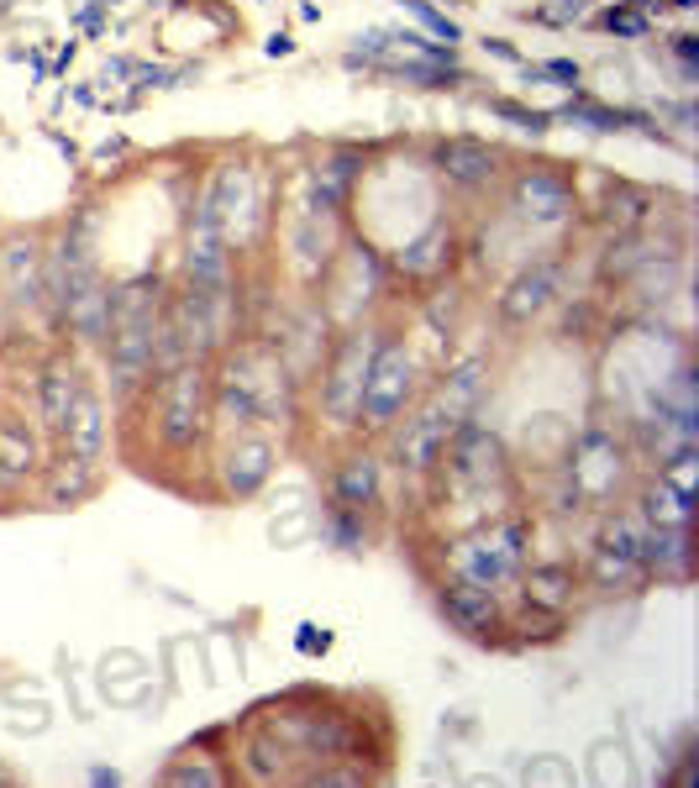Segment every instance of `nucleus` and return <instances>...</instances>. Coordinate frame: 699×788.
I'll use <instances>...</instances> for the list:
<instances>
[{
    "label": "nucleus",
    "instance_id": "obj_30",
    "mask_svg": "<svg viewBox=\"0 0 699 788\" xmlns=\"http://www.w3.org/2000/svg\"><path fill=\"white\" fill-rule=\"evenodd\" d=\"M484 48L495 53V58H516V48H510V43H500V37H495V43H484Z\"/></svg>",
    "mask_w": 699,
    "mask_h": 788
},
{
    "label": "nucleus",
    "instance_id": "obj_15",
    "mask_svg": "<svg viewBox=\"0 0 699 788\" xmlns=\"http://www.w3.org/2000/svg\"><path fill=\"white\" fill-rule=\"evenodd\" d=\"M552 295H558V268L537 263V268H526V274L510 279V289L500 295V316L510 326H526L531 316H542V310L552 305Z\"/></svg>",
    "mask_w": 699,
    "mask_h": 788
},
{
    "label": "nucleus",
    "instance_id": "obj_3",
    "mask_svg": "<svg viewBox=\"0 0 699 788\" xmlns=\"http://www.w3.org/2000/svg\"><path fill=\"white\" fill-rule=\"evenodd\" d=\"M416 394V352L400 337H379L374 358H368V379H363V400H358V426L384 431L395 426V416Z\"/></svg>",
    "mask_w": 699,
    "mask_h": 788
},
{
    "label": "nucleus",
    "instance_id": "obj_5",
    "mask_svg": "<svg viewBox=\"0 0 699 788\" xmlns=\"http://www.w3.org/2000/svg\"><path fill=\"white\" fill-rule=\"evenodd\" d=\"M505 463L510 458H505L500 437L489 426H479L474 416L452 426V437H447L442 458H437V468H447L452 489H489V484H500L505 479Z\"/></svg>",
    "mask_w": 699,
    "mask_h": 788
},
{
    "label": "nucleus",
    "instance_id": "obj_29",
    "mask_svg": "<svg viewBox=\"0 0 699 788\" xmlns=\"http://www.w3.org/2000/svg\"><path fill=\"white\" fill-rule=\"evenodd\" d=\"M542 74H552V79H573V85H579V64H568V58H552Z\"/></svg>",
    "mask_w": 699,
    "mask_h": 788
},
{
    "label": "nucleus",
    "instance_id": "obj_7",
    "mask_svg": "<svg viewBox=\"0 0 699 788\" xmlns=\"http://www.w3.org/2000/svg\"><path fill=\"white\" fill-rule=\"evenodd\" d=\"M437 610L468 641H500V631H510V610L500 589H479V584H463V578H442Z\"/></svg>",
    "mask_w": 699,
    "mask_h": 788
},
{
    "label": "nucleus",
    "instance_id": "obj_23",
    "mask_svg": "<svg viewBox=\"0 0 699 788\" xmlns=\"http://www.w3.org/2000/svg\"><path fill=\"white\" fill-rule=\"evenodd\" d=\"M442 247H452V242H447V232H442V226H431V232H426L421 242H410L405 253H400V274H416V279L437 274V268L447 263V258H442Z\"/></svg>",
    "mask_w": 699,
    "mask_h": 788
},
{
    "label": "nucleus",
    "instance_id": "obj_19",
    "mask_svg": "<svg viewBox=\"0 0 699 788\" xmlns=\"http://www.w3.org/2000/svg\"><path fill=\"white\" fill-rule=\"evenodd\" d=\"M0 468H6L16 484L43 473V447H37V437L16 416H0Z\"/></svg>",
    "mask_w": 699,
    "mask_h": 788
},
{
    "label": "nucleus",
    "instance_id": "obj_27",
    "mask_svg": "<svg viewBox=\"0 0 699 788\" xmlns=\"http://www.w3.org/2000/svg\"><path fill=\"white\" fill-rule=\"evenodd\" d=\"M495 111H500L505 121H516V127H521V132H531V137L547 132V116H542V111H521V106H505V100H500Z\"/></svg>",
    "mask_w": 699,
    "mask_h": 788
},
{
    "label": "nucleus",
    "instance_id": "obj_9",
    "mask_svg": "<svg viewBox=\"0 0 699 788\" xmlns=\"http://www.w3.org/2000/svg\"><path fill=\"white\" fill-rule=\"evenodd\" d=\"M516 589H521V605L526 610L568 615L573 599H579V589H584V578H579V568H573V563H563V557H547V563H526L521 568Z\"/></svg>",
    "mask_w": 699,
    "mask_h": 788
},
{
    "label": "nucleus",
    "instance_id": "obj_12",
    "mask_svg": "<svg viewBox=\"0 0 699 788\" xmlns=\"http://www.w3.org/2000/svg\"><path fill=\"white\" fill-rule=\"evenodd\" d=\"M642 568L657 584H684L694 573L689 526H642Z\"/></svg>",
    "mask_w": 699,
    "mask_h": 788
},
{
    "label": "nucleus",
    "instance_id": "obj_25",
    "mask_svg": "<svg viewBox=\"0 0 699 788\" xmlns=\"http://www.w3.org/2000/svg\"><path fill=\"white\" fill-rule=\"evenodd\" d=\"M657 479H663L668 489H678V494H694V447L689 442H678V452L668 463H657Z\"/></svg>",
    "mask_w": 699,
    "mask_h": 788
},
{
    "label": "nucleus",
    "instance_id": "obj_1",
    "mask_svg": "<svg viewBox=\"0 0 699 788\" xmlns=\"http://www.w3.org/2000/svg\"><path fill=\"white\" fill-rule=\"evenodd\" d=\"M526 563H531V526L521 515H495V521L442 542V573L463 578V584H479V589L505 594Z\"/></svg>",
    "mask_w": 699,
    "mask_h": 788
},
{
    "label": "nucleus",
    "instance_id": "obj_24",
    "mask_svg": "<svg viewBox=\"0 0 699 788\" xmlns=\"http://www.w3.org/2000/svg\"><path fill=\"white\" fill-rule=\"evenodd\" d=\"M563 116L568 121H584V127H594V132H621V127H631V121H642V116H626V111H610V106H589V100L568 106Z\"/></svg>",
    "mask_w": 699,
    "mask_h": 788
},
{
    "label": "nucleus",
    "instance_id": "obj_2",
    "mask_svg": "<svg viewBox=\"0 0 699 788\" xmlns=\"http://www.w3.org/2000/svg\"><path fill=\"white\" fill-rule=\"evenodd\" d=\"M594 594H636L647 584L642 568V515L610 510L589 542V568L579 573Z\"/></svg>",
    "mask_w": 699,
    "mask_h": 788
},
{
    "label": "nucleus",
    "instance_id": "obj_16",
    "mask_svg": "<svg viewBox=\"0 0 699 788\" xmlns=\"http://www.w3.org/2000/svg\"><path fill=\"white\" fill-rule=\"evenodd\" d=\"M437 169L452 184H463V190H479V184L495 179L500 158H495V148H484V142H474V137H452V142L437 148Z\"/></svg>",
    "mask_w": 699,
    "mask_h": 788
},
{
    "label": "nucleus",
    "instance_id": "obj_13",
    "mask_svg": "<svg viewBox=\"0 0 699 788\" xmlns=\"http://www.w3.org/2000/svg\"><path fill=\"white\" fill-rule=\"evenodd\" d=\"M516 211L526 221H537V226H552V221H563L573 211V184L563 174H552V169H526L516 179Z\"/></svg>",
    "mask_w": 699,
    "mask_h": 788
},
{
    "label": "nucleus",
    "instance_id": "obj_17",
    "mask_svg": "<svg viewBox=\"0 0 699 788\" xmlns=\"http://www.w3.org/2000/svg\"><path fill=\"white\" fill-rule=\"evenodd\" d=\"M85 394V373H79L69 358H58L43 368V379H37V410H43V426L58 431L64 426V416L74 410V400Z\"/></svg>",
    "mask_w": 699,
    "mask_h": 788
},
{
    "label": "nucleus",
    "instance_id": "obj_18",
    "mask_svg": "<svg viewBox=\"0 0 699 788\" xmlns=\"http://www.w3.org/2000/svg\"><path fill=\"white\" fill-rule=\"evenodd\" d=\"M100 484L95 463H79V458H58V463H43V500L48 505H85Z\"/></svg>",
    "mask_w": 699,
    "mask_h": 788
},
{
    "label": "nucleus",
    "instance_id": "obj_21",
    "mask_svg": "<svg viewBox=\"0 0 699 788\" xmlns=\"http://www.w3.org/2000/svg\"><path fill=\"white\" fill-rule=\"evenodd\" d=\"M0 274H6V300L11 305H32L37 300V247L32 242H11L6 258H0Z\"/></svg>",
    "mask_w": 699,
    "mask_h": 788
},
{
    "label": "nucleus",
    "instance_id": "obj_20",
    "mask_svg": "<svg viewBox=\"0 0 699 788\" xmlns=\"http://www.w3.org/2000/svg\"><path fill=\"white\" fill-rule=\"evenodd\" d=\"M479 394H484V363H458L442 379V389H437V405L447 421H468L474 416V405H479Z\"/></svg>",
    "mask_w": 699,
    "mask_h": 788
},
{
    "label": "nucleus",
    "instance_id": "obj_28",
    "mask_svg": "<svg viewBox=\"0 0 699 788\" xmlns=\"http://www.w3.org/2000/svg\"><path fill=\"white\" fill-rule=\"evenodd\" d=\"M605 27H610V32H621V37H642V32H647V22H642V16H631V11H610V16H605Z\"/></svg>",
    "mask_w": 699,
    "mask_h": 788
},
{
    "label": "nucleus",
    "instance_id": "obj_4",
    "mask_svg": "<svg viewBox=\"0 0 699 788\" xmlns=\"http://www.w3.org/2000/svg\"><path fill=\"white\" fill-rule=\"evenodd\" d=\"M205 368L200 358H184L169 379H163V410H158V442L169 452H190L205 431Z\"/></svg>",
    "mask_w": 699,
    "mask_h": 788
},
{
    "label": "nucleus",
    "instance_id": "obj_22",
    "mask_svg": "<svg viewBox=\"0 0 699 788\" xmlns=\"http://www.w3.org/2000/svg\"><path fill=\"white\" fill-rule=\"evenodd\" d=\"M636 515H642V526H689V494H678L663 479H652L642 494H636Z\"/></svg>",
    "mask_w": 699,
    "mask_h": 788
},
{
    "label": "nucleus",
    "instance_id": "obj_26",
    "mask_svg": "<svg viewBox=\"0 0 699 788\" xmlns=\"http://www.w3.org/2000/svg\"><path fill=\"white\" fill-rule=\"evenodd\" d=\"M405 11H410V16H416V22H421V27H431V32H437V37H447V48H452V43H458V27H452V22H447V16H442V11H431V6H426V0H405Z\"/></svg>",
    "mask_w": 699,
    "mask_h": 788
},
{
    "label": "nucleus",
    "instance_id": "obj_8",
    "mask_svg": "<svg viewBox=\"0 0 699 788\" xmlns=\"http://www.w3.org/2000/svg\"><path fill=\"white\" fill-rule=\"evenodd\" d=\"M221 494L226 500H253V494L274 479V468H279V447L269 437H258L253 426H242L237 431V442L221 452Z\"/></svg>",
    "mask_w": 699,
    "mask_h": 788
},
{
    "label": "nucleus",
    "instance_id": "obj_6",
    "mask_svg": "<svg viewBox=\"0 0 699 788\" xmlns=\"http://www.w3.org/2000/svg\"><path fill=\"white\" fill-rule=\"evenodd\" d=\"M374 331H347L337 342L332 363L321 373V410L337 426H358V400H363V379H368V358H374Z\"/></svg>",
    "mask_w": 699,
    "mask_h": 788
},
{
    "label": "nucleus",
    "instance_id": "obj_14",
    "mask_svg": "<svg viewBox=\"0 0 699 788\" xmlns=\"http://www.w3.org/2000/svg\"><path fill=\"white\" fill-rule=\"evenodd\" d=\"M58 442H64V458L100 463V452H106V405H100V394L90 384L64 416V426H58Z\"/></svg>",
    "mask_w": 699,
    "mask_h": 788
},
{
    "label": "nucleus",
    "instance_id": "obj_10",
    "mask_svg": "<svg viewBox=\"0 0 699 788\" xmlns=\"http://www.w3.org/2000/svg\"><path fill=\"white\" fill-rule=\"evenodd\" d=\"M452 426H458V421H447L437 405H426V410H416V416L395 431L389 452H395V463L405 473H431V468H437V458H442V447H447V437H452Z\"/></svg>",
    "mask_w": 699,
    "mask_h": 788
},
{
    "label": "nucleus",
    "instance_id": "obj_11",
    "mask_svg": "<svg viewBox=\"0 0 699 788\" xmlns=\"http://www.w3.org/2000/svg\"><path fill=\"white\" fill-rule=\"evenodd\" d=\"M384 494V463L374 452H347L332 473V510L342 515H368Z\"/></svg>",
    "mask_w": 699,
    "mask_h": 788
}]
</instances>
